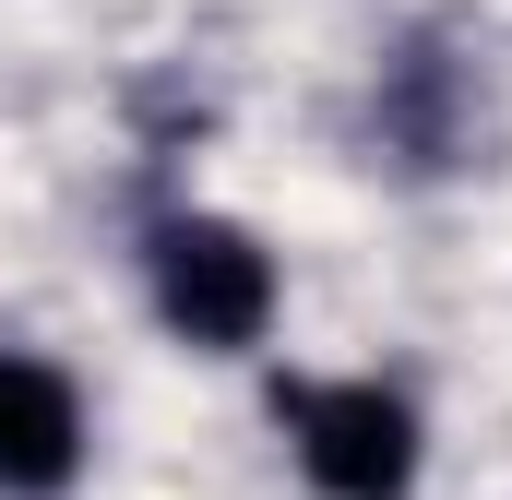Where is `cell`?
<instances>
[{
	"mask_svg": "<svg viewBox=\"0 0 512 500\" xmlns=\"http://www.w3.org/2000/svg\"><path fill=\"white\" fill-rule=\"evenodd\" d=\"M143 274H155L167 334L203 346V358H239V346H262V322H274V250L251 227H227V215H167L143 239Z\"/></svg>",
	"mask_w": 512,
	"mask_h": 500,
	"instance_id": "6da1fadb",
	"label": "cell"
},
{
	"mask_svg": "<svg viewBox=\"0 0 512 500\" xmlns=\"http://www.w3.org/2000/svg\"><path fill=\"white\" fill-rule=\"evenodd\" d=\"M298 477L322 500H405L417 489V405L382 381H298L286 393Z\"/></svg>",
	"mask_w": 512,
	"mask_h": 500,
	"instance_id": "7a4b0ae2",
	"label": "cell"
},
{
	"mask_svg": "<svg viewBox=\"0 0 512 500\" xmlns=\"http://www.w3.org/2000/svg\"><path fill=\"white\" fill-rule=\"evenodd\" d=\"M84 465V405L48 358H0V500H60Z\"/></svg>",
	"mask_w": 512,
	"mask_h": 500,
	"instance_id": "3957f363",
	"label": "cell"
}]
</instances>
